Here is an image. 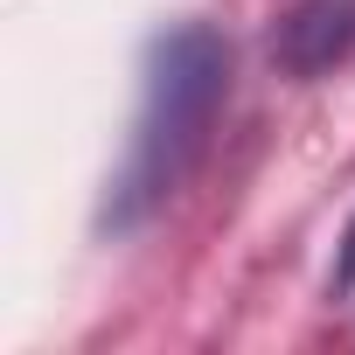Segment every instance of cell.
Wrapping results in <instances>:
<instances>
[{"label": "cell", "instance_id": "2", "mask_svg": "<svg viewBox=\"0 0 355 355\" xmlns=\"http://www.w3.org/2000/svg\"><path fill=\"white\" fill-rule=\"evenodd\" d=\"M334 279H341V293H355V223H348V237H341V272H334Z\"/></svg>", "mask_w": 355, "mask_h": 355}, {"label": "cell", "instance_id": "1", "mask_svg": "<svg viewBox=\"0 0 355 355\" xmlns=\"http://www.w3.org/2000/svg\"><path fill=\"white\" fill-rule=\"evenodd\" d=\"M223 77L230 56L209 28H174L153 42L146 56V98H139V125H132V153L119 174V196H112V223L146 216L174 182L189 174L216 105H223Z\"/></svg>", "mask_w": 355, "mask_h": 355}]
</instances>
